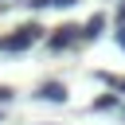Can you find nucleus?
Returning <instances> with one entry per match:
<instances>
[{"label": "nucleus", "instance_id": "obj_8", "mask_svg": "<svg viewBox=\"0 0 125 125\" xmlns=\"http://www.w3.org/2000/svg\"><path fill=\"white\" fill-rule=\"evenodd\" d=\"M117 47H121V51H125V23H121V27H117Z\"/></svg>", "mask_w": 125, "mask_h": 125}, {"label": "nucleus", "instance_id": "obj_2", "mask_svg": "<svg viewBox=\"0 0 125 125\" xmlns=\"http://www.w3.org/2000/svg\"><path fill=\"white\" fill-rule=\"evenodd\" d=\"M78 31H82V27H74V23H62V27H59V31L47 39V47H51V51H66V47L78 39Z\"/></svg>", "mask_w": 125, "mask_h": 125}, {"label": "nucleus", "instance_id": "obj_9", "mask_svg": "<svg viewBox=\"0 0 125 125\" xmlns=\"http://www.w3.org/2000/svg\"><path fill=\"white\" fill-rule=\"evenodd\" d=\"M8 98H12V90H8V86H0V102H8Z\"/></svg>", "mask_w": 125, "mask_h": 125}, {"label": "nucleus", "instance_id": "obj_4", "mask_svg": "<svg viewBox=\"0 0 125 125\" xmlns=\"http://www.w3.org/2000/svg\"><path fill=\"white\" fill-rule=\"evenodd\" d=\"M102 27H105V16H90V20H86V27H82V39H98V35H102Z\"/></svg>", "mask_w": 125, "mask_h": 125}, {"label": "nucleus", "instance_id": "obj_6", "mask_svg": "<svg viewBox=\"0 0 125 125\" xmlns=\"http://www.w3.org/2000/svg\"><path fill=\"white\" fill-rule=\"evenodd\" d=\"M113 105H117V94H105V98L94 102V109H113Z\"/></svg>", "mask_w": 125, "mask_h": 125}, {"label": "nucleus", "instance_id": "obj_5", "mask_svg": "<svg viewBox=\"0 0 125 125\" xmlns=\"http://www.w3.org/2000/svg\"><path fill=\"white\" fill-rule=\"evenodd\" d=\"M74 0H31V8H70Z\"/></svg>", "mask_w": 125, "mask_h": 125}, {"label": "nucleus", "instance_id": "obj_3", "mask_svg": "<svg viewBox=\"0 0 125 125\" xmlns=\"http://www.w3.org/2000/svg\"><path fill=\"white\" fill-rule=\"evenodd\" d=\"M39 98L59 105V102H66V86H62V82H43V86H39Z\"/></svg>", "mask_w": 125, "mask_h": 125}, {"label": "nucleus", "instance_id": "obj_1", "mask_svg": "<svg viewBox=\"0 0 125 125\" xmlns=\"http://www.w3.org/2000/svg\"><path fill=\"white\" fill-rule=\"evenodd\" d=\"M39 39V23H23V27H16V35H0V51H27L31 43Z\"/></svg>", "mask_w": 125, "mask_h": 125}, {"label": "nucleus", "instance_id": "obj_10", "mask_svg": "<svg viewBox=\"0 0 125 125\" xmlns=\"http://www.w3.org/2000/svg\"><path fill=\"white\" fill-rule=\"evenodd\" d=\"M117 94H125V78H117Z\"/></svg>", "mask_w": 125, "mask_h": 125}, {"label": "nucleus", "instance_id": "obj_11", "mask_svg": "<svg viewBox=\"0 0 125 125\" xmlns=\"http://www.w3.org/2000/svg\"><path fill=\"white\" fill-rule=\"evenodd\" d=\"M0 4H8V0H0Z\"/></svg>", "mask_w": 125, "mask_h": 125}, {"label": "nucleus", "instance_id": "obj_7", "mask_svg": "<svg viewBox=\"0 0 125 125\" xmlns=\"http://www.w3.org/2000/svg\"><path fill=\"white\" fill-rule=\"evenodd\" d=\"M113 23H117V27H121V23H125V0H121V4H117V12H113Z\"/></svg>", "mask_w": 125, "mask_h": 125}]
</instances>
